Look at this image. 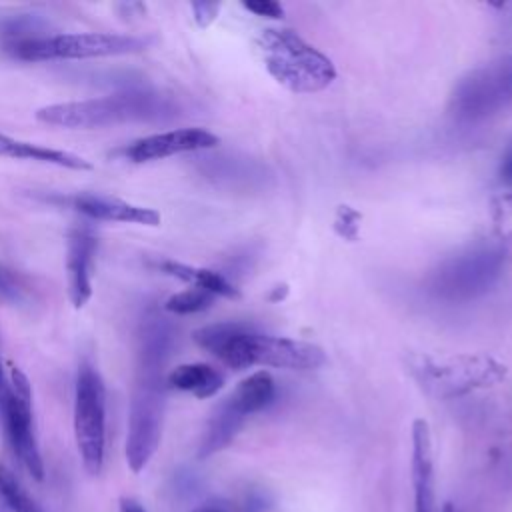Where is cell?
Returning <instances> with one entry per match:
<instances>
[{"label":"cell","mask_w":512,"mask_h":512,"mask_svg":"<svg viewBox=\"0 0 512 512\" xmlns=\"http://www.w3.org/2000/svg\"><path fill=\"white\" fill-rule=\"evenodd\" d=\"M502 206L512 214V192H508V194L502 196Z\"/></svg>","instance_id":"cell-30"},{"label":"cell","mask_w":512,"mask_h":512,"mask_svg":"<svg viewBox=\"0 0 512 512\" xmlns=\"http://www.w3.org/2000/svg\"><path fill=\"white\" fill-rule=\"evenodd\" d=\"M4 382V376H2V368H0V384Z\"/></svg>","instance_id":"cell-32"},{"label":"cell","mask_w":512,"mask_h":512,"mask_svg":"<svg viewBox=\"0 0 512 512\" xmlns=\"http://www.w3.org/2000/svg\"><path fill=\"white\" fill-rule=\"evenodd\" d=\"M166 386L190 392L196 398H210L224 386V374L204 362H190L172 368L166 374Z\"/></svg>","instance_id":"cell-16"},{"label":"cell","mask_w":512,"mask_h":512,"mask_svg":"<svg viewBox=\"0 0 512 512\" xmlns=\"http://www.w3.org/2000/svg\"><path fill=\"white\" fill-rule=\"evenodd\" d=\"M174 114L176 104L168 96L156 90L138 88L100 98L48 104L36 110V120L60 128L92 130L128 122H160L172 118Z\"/></svg>","instance_id":"cell-3"},{"label":"cell","mask_w":512,"mask_h":512,"mask_svg":"<svg viewBox=\"0 0 512 512\" xmlns=\"http://www.w3.org/2000/svg\"><path fill=\"white\" fill-rule=\"evenodd\" d=\"M74 440L84 470L100 474L106 448V388L90 360H84L76 374Z\"/></svg>","instance_id":"cell-8"},{"label":"cell","mask_w":512,"mask_h":512,"mask_svg":"<svg viewBox=\"0 0 512 512\" xmlns=\"http://www.w3.org/2000/svg\"><path fill=\"white\" fill-rule=\"evenodd\" d=\"M500 180L508 186H512V140L502 156V164H500Z\"/></svg>","instance_id":"cell-26"},{"label":"cell","mask_w":512,"mask_h":512,"mask_svg":"<svg viewBox=\"0 0 512 512\" xmlns=\"http://www.w3.org/2000/svg\"><path fill=\"white\" fill-rule=\"evenodd\" d=\"M442 512H454L452 504H450V502H446V504H444V508H442Z\"/></svg>","instance_id":"cell-31"},{"label":"cell","mask_w":512,"mask_h":512,"mask_svg":"<svg viewBox=\"0 0 512 512\" xmlns=\"http://www.w3.org/2000/svg\"><path fill=\"white\" fill-rule=\"evenodd\" d=\"M68 204L88 220L140 224V226H158L162 220L160 212L154 208L138 206L106 194H92V192L74 194L68 198Z\"/></svg>","instance_id":"cell-13"},{"label":"cell","mask_w":512,"mask_h":512,"mask_svg":"<svg viewBox=\"0 0 512 512\" xmlns=\"http://www.w3.org/2000/svg\"><path fill=\"white\" fill-rule=\"evenodd\" d=\"M412 486L414 512H436L432 434L424 418H416L412 424Z\"/></svg>","instance_id":"cell-14"},{"label":"cell","mask_w":512,"mask_h":512,"mask_svg":"<svg viewBox=\"0 0 512 512\" xmlns=\"http://www.w3.org/2000/svg\"><path fill=\"white\" fill-rule=\"evenodd\" d=\"M0 418L6 438L20 464L34 480L44 478V462L34 430L32 388L28 376L20 368H10L8 380L0 384Z\"/></svg>","instance_id":"cell-10"},{"label":"cell","mask_w":512,"mask_h":512,"mask_svg":"<svg viewBox=\"0 0 512 512\" xmlns=\"http://www.w3.org/2000/svg\"><path fill=\"white\" fill-rule=\"evenodd\" d=\"M508 248L506 242L488 240L446 260L430 280L432 292L444 300H470L486 290L502 274Z\"/></svg>","instance_id":"cell-7"},{"label":"cell","mask_w":512,"mask_h":512,"mask_svg":"<svg viewBox=\"0 0 512 512\" xmlns=\"http://www.w3.org/2000/svg\"><path fill=\"white\" fill-rule=\"evenodd\" d=\"M410 374L438 398H456L502 382L508 368L488 354H412Z\"/></svg>","instance_id":"cell-5"},{"label":"cell","mask_w":512,"mask_h":512,"mask_svg":"<svg viewBox=\"0 0 512 512\" xmlns=\"http://www.w3.org/2000/svg\"><path fill=\"white\" fill-rule=\"evenodd\" d=\"M360 222H362V214L356 208H352L348 204H340L336 208V216H334V232L340 238L354 242V240H358Z\"/></svg>","instance_id":"cell-23"},{"label":"cell","mask_w":512,"mask_h":512,"mask_svg":"<svg viewBox=\"0 0 512 512\" xmlns=\"http://www.w3.org/2000/svg\"><path fill=\"white\" fill-rule=\"evenodd\" d=\"M218 144L220 138L204 128H176L134 140L130 146H126L124 156L134 164H144L182 152L208 150Z\"/></svg>","instance_id":"cell-11"},{"label":"cell","mask_w":512,"mask_h":512,"mask_svg":"<svg viewBox=\"0 0 512 512\" xmlns=\"http://www.w3.org/2000/svg\"><path fill=\"white\" fill-rule=\"evenodd\" d=\"M244 420L246 418L240 412H236L228 404V400L220 402L216 406V410L212 412V416L206 424V430L202 434V440L198 446V458H210L212 454L224 450L234 440V436L242 428Z\"/></svg>","instance_id":"cell-17"},{"label":"cell","mask_w":512,"mask_h":512,"mask_svg":"<svg viewBox=\"0 0 512 512\" xmlns=\"http://www.w3.org/2000/svg\"><path fill=\"white\" fill-rule=\"evenodd\" d=\"M214 294H210L208 290L190 286L182 292L172 294L166 302H164V310L170 314H178V316H186V314H196L202 312L206 308L212 306L214 302Z\"/></svg>","instance_id":"cell-21"},{"label":"cell","mask_w":512,"mask_h":512,"mask_svg":"<svg viewBox=\"0 0 512 512\" xmlns=\"http://www.w3.org/2000/svg\"><path fill=\"white\" fill-rule=\"evenodd\" d=\"M0 298L12 304H20L28 298L26 280L2 262H0Z\"/></svg>","instance_id":"cell-22"},{"label":"cell","mask_w":512,"mask_h":512,"mask_svg":"<svg viewBox=\"0 0 512 512\" xmlns=\"http://www.w3.org/2000/svg\"><path fill=\"white\" fill-rule=\"evenodd\" d=\"M0 500L12 512H44L40 504L28 494V490L20 484L14 472L0 462Z\"/></svg>","instance_id":"cell-20"},{"label":"cell","mask_w":512,"mask_h":512,"mask_svg":"<svg viewBox=\"0 0 512 512\" xmlns=\"http://www.w3.org/2000/svg\"><path fill=\"white\" fill-rule=\"evenodd\" d=\"M98 250V238L88 224H76L66 242V280L68 298L76 310L92 298V270Z\"/></svg>","instance_id":"cell-12"},{"label":"cell","mask_w":512,"mask_h":512,"mask_svg":"<svg viewBox=\"0 0 512 512\" xmlns=\"http://www.w3.org/2000/svg\"><path fill=\"white\" fill-rule=\"evenodd\" d=\"M152 38L112 32H62L46 36L10 38L6 50L10 56L26 62L44 60H82L102 56L136 54L148 48Z\"/></svg>","instance_id":"cell-6"},{"label":"cell","mask_w":512,"mask_h":512,"mask_svg":"<svg viewBox=\"0 0 512 512\" xmlns=\"http://www.w3.org/2000/svg\"><path fill=\"white\" fill-rule=\"evenodd\" d=\"M118 512H148L136 498L130 496H122L118 500Z\"/></svg>","instance_id":"cell-27"},{"label":"cell","mask_w":512,"mask_h":512,"mask_svg":"<svg viewBox=\"0 0 512 512\" xmlns=\"http://www.w3.org/2000/svg\"><path fill=\"white\" fill-rule=\"evenodd\" d=\"M274 396H276L274 378L270 376V372L258 370L248 378H244L226 400L236 412L248 418L250 414H256L266 406H270Z\"/></svg>","instance_id":"cell-18"},{"label":"cell","mask_w":512,"mask_h":512,"mask_svg":"<svg viewBox=\"0 0 512 512\" xmlns=\"http://www.w3.org/2000/svg\"><path fill=\"white\" fill-rule=\"evenodd\" d=\"M256 46L270 76L294 94L320 92L336 78L332 60L292 30L266 28Z\"/></svg>","instance_id":"cell-4"},{"label":"cell","mask_w":512,"mask_h":512,"mask_svg":"<svg viewBox=\"0 0 512 512\" xmlns=\"http://www.w3.org/2000/svg\"><path fill=\"white\" fill-rule=\"evenodd\" d=\"M244 8L254 12L256 16H264V18H280L284 14V8L274 2V0H252V2H244Z\"/></svg>","instance_id":"cell-25"},{"label":"cell","mask_w":512,"mask_h":512,"mask_svg":"<svg viewBox=\"0 0 512 512\" xmlns=\"http://www.w3.org/2000/svg\"><path fill=\"white\" fill-rule=\"evenodd\" d=\"M512 104V56L470 70L452 90L450 112L462 122H476Z\"/></svg>","instance_id":"cell-9"},{"label":"cell","mask_w":512,"mask_h":512,"mask_svg":"<svg viewBox=\"0 0 512 512\" xmlns=\"http://www.w3.org/2000/svg\"><path fill=\"white\" fill-rule=\"evenodd\" d=\"M156 268L168 276H174L182 282H188L190 286L208 290L214 296H224V298H240V290L220 272L208 270V268H198L190 266L184 262L176 260H160L156 262Z\"/></svg>","instance_id":"cell-19"},{"label":"cell","mask_w":512,"mask_h":512,"mask_svg":"<svg viewBox=\"0 0 512 512\" xmlns=\"http://www.w3.org/2000/svg\"><path fill=\"white\" fill-rule=\"evenodd\" d=\"M172 340V326L162 316L146 314L142 318L126 430V462L134 474L148 466L160 446L166 408L164 366Z\"/></svg>","instance_id":"cell-1"},{"label":"cell","mask_w":512,"mask_h":512,"mask_svg":"<svg viewBox=\"0 0 512 512\" xmlns=\"http://www.w3.org/2000/svg\"><path fill=\"white\" fill-rule=\"evenodd\" d=\"M192 340L232 370H246L256 364L286 370H316L326 364V354L320 346L262 334L242 322H216L196 328Z\"/></svg>","instance_id":"cell-2"},{"label":"cell","mask_w":512,"mask_h":512,"mask_svg":"<svg viewBox=\"0 0 512 512\" xmlns=\"http://www.w3.org/2000/svg\"><path fill=\"white\" fill-rule=\"evenodd\" d=\"M194 512H230V510L220 504H204V506H198Z\"/></svg>","instance_id":"cell-29"},{"label":"cell","mask_w":512,"mask_h":512,"mask_svg":"<svg viewBox=\"0 0 512 512\" xmlns=\"http://www.w3.org/2000/svg\"><path fill=\"white\" fill-rule=\"evenodd\" d=\"M190 8H192L196 24L200 28H206V26H210L216 20L220 4L218 2H192Z\"/></svg>","instance_id":"cell-24"},{"label":"cell","mask_w":512,"mask_h":512,"mask_svg":"<svg viewBox=\"0 0 512 512\" xmlns=\"http://www.w3.org/2000/svg\"><path fill=\"white\" fill-rule=\"evenodd\" d=\"M0 156L16 158V160H34V162L52 164V166L70 168V170H92L94 168L90 160H86L84 156H78L74 152L18 140V138H12L2 132H0Z\"/></svg>","instance_id":"cell-15"},{"label":"cell","mask_w":512,"mask_h":512,"mask_svg":"<svg viewBox=\"0 0 512 512\" xmlns=\"http://www.w3.org/2000/svg\"><path fill=\"white\" fill-rule=\"evenodd\" d=\"M286 296H288V286H286V284H278V286H274L272 292L268 294V300H270V302H280V300H284Z\"/></svg>","instance_id":"cell-28"}]
</instances>
